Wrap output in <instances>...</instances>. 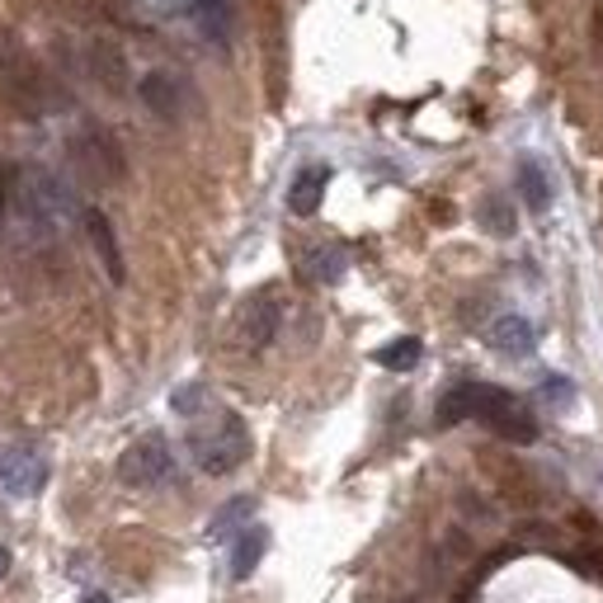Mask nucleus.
<instances>
[{"mask_svg": "<svg viewBox=\"0 0 603 603\" xmlns=\"http://www.w3.org/2000/svg\"><path fill=\"white\" fill-rule=\"evenodd\" d=\"M189 20L199 29V39H208L212 47L232 43V10H226V0H189Z\"/></svg>", "mask_w": 603, "mask_h": 603, "instance_id": "obj_12", "label": "nucleus"}, {"mask_svg": "<svg viewBox=\"0 0 603 603\" xmlns=\"http://www.w3.org/2000/svg\"><path fill=\"white\" fill-rule=\"evenodd\" d=\"M482 222H486V232H495V236H514V208L505 203V199H482Z\"/></svg>", "mask_w": 603, "mask_h": 603, "instance_id": "obj_20", "label": "nucleus"}, {"mask_svg": "<svg viewBox=\"0 0 603 603\" xmlns=\"http://www.w3.org/2000/svg\"><path fill=\"white\" fill-rule=\"evenodd\" d=\"M71 161L99 189H114V184H123V174H128V156H123L118 137L109 128H99V123H91V128H81L71 137Z\"/></svg>", "mask_w": 603, "mask_h": 603, "instance_id": "obj_3", "label": "nucleus"}, {"mask_svg": "<svg viewBox=\"0 0 603 603\" xmlns=\"http://www.w3.org/2000/svg\"><path fill=\"white\" fill-rule=\"evenodd\" d=\"M326 184H330V170L326 166H307L293 180V189H288V208L297 212V218H311V212L321 208V199H326Z\"/></svg>", "mask_w": 603, "mask_h": 603, "instance_id": "obj_13", "label": "nucleus"}, {"mask_svg": "<svg viewBox=\"0 0 603 603\" xmlns=\"http://www.w3.org/2000/svg\"><path fill=\"white\" fill-rule=\"evenodd\" d=\"M203 401H208V392L199 382H189V387H180V392L170 396V405H174V415H199L203 411Z\"/></svg>", "mask_w": 603, "mask_h": 603, "instance_id": "obj_21", "label": "nucleus"}, {"mask_svg": "<svg viewBox=\"0 0 603 603\" xmlns=\"http://www.w3.org/2000/svg\"><path fill=\"white\" fill-rule=\"evenodd\" d=\"M278 326H283V302L274 293H255L241 307V345L245 349H269L278 340Z\"/></svg>", "mask_w": 603, "mask_h": 603, "instance_id": "obj_9", "label": "nucleus"}, {"mask_svg": "<svg viewBox=\"0 0 603 603\" xmlns=\"http://www.w3.org/2000/svg\"><path fill=\"white\" fill-rule=\"evenodd\" d=\"M490 345L509 353V359H523V353H533L538 345V330L523 321V316H500V321L490 326Z\"/></svg>", "mask_w": 603, "mask_h": 603, "instance_id": "obj_14", "label": "nucleus"}, {"mask_svg": "<svg viewBox=\"0 0 603 603\" xmlns=\"http://www.w3.org/2000/svg\"><path fill=\"white\" fill-rule=\"evenodd\" d=\"M0 486H6L10 495H39L47 486V463L33 448L0 443Z\"/></svg>", "mask_w": 603, "mask_h": 603, "instance_id": "obj_8", "label": "nucleus"}, {"mask_svg": "<svg viewBox=\"0 0 603 603\" xmlns=\"http://www.w3.org/2000/svg\"><path fill=\"white\" fill-rule=\"evenodd\" d=\"M251 509H255V500H251V495H241V500L222 505V514H218V519L208 523V538H226V533H232L236 523H245V519H251Z\"/></svg>", "mask_w": 603, "mask_h": 603, "instance_id": "obj_19", "label": "nucleus"}, {"mask_svg": "<svg viewBox=\"0 0 603 603\" xmlns=\"http://www.w3.org/2000/svg\"><path fill=\"white\" fill-rule=\"evenodd\" d=\"M542 396L552 401V405H571V401H575V387L565 382V378H547V382H542Z\"/></svg>", "mask_w": 603, "mask_h": 603, "instance_id": "obj_22", "label": "nucleus"}, {"mask_svg": "<svg viewBox=\"0 0 603 603\" xmlns=\"http://www.w3.org/2000/svg\"><path fill=\"white\" fill-rule=\"evenodd\" d=\"M10 575V547H0V580Z\"/></svg>", "mask_w": 603, "mask_h": 603, "instance_id": "obj_23", "label": "nucleus"}, {"mask_svg": "<svg viewBox=\"0 0 603 603\" xmlns=\"http://www.w3.org/2000/svg\"><path fill=\"white\" fill-rule=\"evenodd\" d=\"M245 457H251V430H245L241 415H222L218 430L193 434V463H199V472H208V476L236 472Z\"/></svg>", "mask_w": 603, "mask_h": 603, "instance_id": "obj_4", "label": "nucleus"}, {"mask_svg": "<svg viewBox=\"0 0 603 603\" xmlns=\"http://www.w3.org/2000/svg\"><path fill=\"white\" fill-rule=\"evenodd\" d=\"M345 269H349V260H345L340 245H316V251L307 255V278L311 283H340Z\"/></svg>", "mask_w": 603, "mask_h": 603, "instance_id": "obj_17", "label": "nucleus"}, {"mask_svg": "<svg viewBox=\"0 0 603 603\" xmlns=\"http://www.w3.org/2000/svg\"><path fill=\"white\" fill-rule=\"evenodd\" d=\"M264 552H269V528H245V533L236 538V552H232V580H251L260 571Z\"/></svg>", "mask_w": 603, "mask_h": 603, "instance_id": "obj_15", "label": "nucleus"}, {"mask_svg": "<svg viewBox=\"0 0 603 603\" xmlns=\"http://www.w3.org/2000/svg\"><path fill=\"white\" fill-rule=\"evenodd\" d=\"M10 203H14V218L29 236H57L66 226L85 222V208H81V193L71 189L62 174H52L43 166H20L10 180Z\"/></svg>", "mask_w": 603, "mask_h": 603, "instance_id": "obj_1", "label": "nucleus"}, {"mask_svg": "<svg viewBox=\"0 0 603 603\" xmlns=\"http://www.w3.org/2000/svg\"><path fill=\"white\" fill-rule=\"evenodd\" d=\"M81 603H109V594H85Z\"/></svg>", "mask_w": 603, "mask_h": 603, "instance_id": "obj_24", "label": "nucleus"}, {"mask_svg": "<svg viewBox=\"0 0 603 603\" xmlns=\"http://www.w3.org/2000/svg\"><path fill=\"white\" fill-rule=\"evenodd\" d=\"M118 482L133 486V490H156V486L174 482V453H170V443L161 434L137 438L133 448L118 457Z\"/></svg>", "mask_w": 603, "mask_h": 603, "instance_id": "obj_6", "label": "nucleus"}, {"mask_svg": "<svg viewBox=\"0 0 603 603\" xmlns=\"http://www.w3.org/2000/svg\"><path fill=\"white\" fill-rule=\"evenodd\" d=\"M519 189H523V203L533 212H547L552 208V180L538 161H519Z\"/></svg>", "mask_w": 603, "mask_h": 603, "instance_id": "obj_16", "label": "nucleus"}, {"mask_svg": "<svg viewBox=\"0 0 603 603\" xmlns=\"http://www.w3.org/2000/svg\"><path fill=\"white\" fill-rule=\"evenodd\" d=\"M85 232H91V245H95V255H99V264H104V274H109L114 283L128 278V264H123L118 236H114V222L104 218V212H85Z\"/></svg>", "mask_w": 603, "mask_h": 603, "instance_id": "obj_11", "label": "nucleus"}, {"mask_svg": "<svg viewBox=\"0 0 603 603\" xmlns=\"http://www.w3.org/2000/svg\"><path fill=\"white\" fill-rule=\"evenodd\" d=\"M85 66L104 95H128L133 85V66H128V52H123L114 39H95L91 52H85Z\"/></svg>", "mask_w": 603, "mask_h": 603, "instance_id": "obj_10", "label": "nucleus"}, {"mask_svg": "<svg viewBox=\"0 0 603 603\" xmlns=\"http://www.w3.org/2000/svg\"><path fill=\"white\" fill-rule=\"evenodd\" d=\"M0 91H6V99L20 109L24 118H43L52 104V85L39 66H33L29 57H20V52H10V57H0Z\"/></svg>", "mask_w": 603, "mask_h": 603, "instance_id": "obj_5", "label": "nucleus"}, {"mask_svg": "<svg viewBox=\"0 0 603 603\" xmlns=\"http://www.w3.org/2000/svg\"><path fill=\"white\" fill-rule=\"evenodd\" d=\"M457 420H482L486 430H495L509 443H533L538 438V420L528 415V405L490 382H463L438 401V424H457Z\"/></svg>", "mask_w": 603, "mask_h": 603, "instance_id": "obj_2", "label": "nucleus"}, {"mask_svg": "<svg viewBox=\"0 0 603 603\" xmlns=\"http://www.w3.org/2000/svg\"><path fill=\"white\" fill-rule=\"evenodd\" d=\"M420 340H411V335H405V340H392L387 349H378V363L382 368H392V372H411L415 363H420Z\"/></svg>", "mask_w": 603, "mask_h": 603, "instance_id": "obj_18", "label": "nucleus"}, {"mask_svg": "<svg viewBox=\"0 0 603 603\" xmlns=\"http://www.w3.org/2000/svg\"><path fill=\"white\" fill-rule=\"evenodd\" d=\"M137 99L147 104V114H156L161 123H180L189 114V85L184 76H174V71H147V76L137 81Z\"/></svg>", "mask_w": 603, "mask_h": 603, "instance_id": "obj_7", "label": "nucleus"}]
</instances>
